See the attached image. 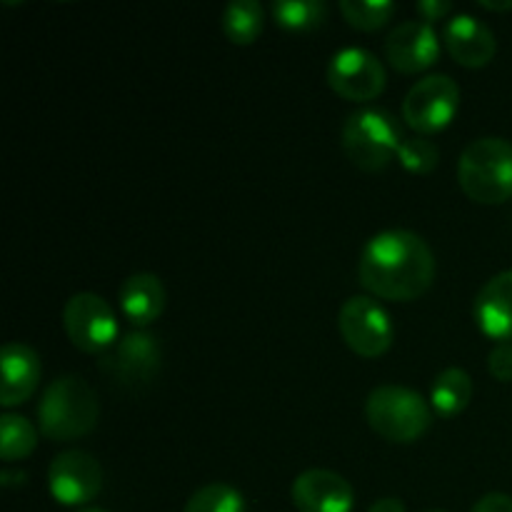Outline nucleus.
<instances>
[{"label":"nucleus","instance_id":"1","mask_svg":"<svg viewBox=\"0 0 512 512\" xmlns=\"http://www.w3.org/2000/svg\"><path fill=\"white\" fill-rule=\"evenodd\" d=\"M358 280L375 298L410 303L433 285L435 255L413 230H380L360 250Z\"/></svg>","mask_w":512,"mask_h":512},{"label":"nucleus","instance_id":"2","mask_svg":"<svg viewBox=\"0 0 512 512\" xmlns=\"http://www.w3.org/2000/svg\"><path fill=\"white\" fill-rule=\"evenodd\" d=\"M35 413L45 438L70 443L93 433L100 420V403L95 390L80 375H63L43 390Z\"/></svg>","mask_w":512,"mask_h":512},{"label":"nucleus","instance_id":"3","mask_svg":"<svg viewBox=\"0 0 512 512\" xmlns=\"http://www.w3.org/2000/svg\"><path fill=\"white\" fill-rule=\"evenodd\" d=\"M405 143L400 120L385 108H360L348 115L340 130V145L355 168L365 173L385 170Z\"/></svg>","mask_w":512,"mask_h":512},{"label":"nucleus","instance_id":"4","mask_svg":"<svg viewBox=\"0 0 512 512\" xmlns=\"http://www.w3.org/2000/svg\"><path fill=\"white\" fill-rule=\"evenodd\" d=\"M458 183L470 200L500 205L512 198V143L485 135L465 145L458 160Z\"/></svg>","mask_w":512,"mask_h":512},{"label":"nucleus","instance_id":"5","mask_svg":"<svg viewBox=\"0 0 512 512\" xmlns=\"http://www.w3.org/2000/svg\"><path fill=\"white\" fill-rule=\"evenodd\" d=\"M368 425L388 443H415L433 425V405L405 385H378L365 400Z\"/></svg>","mask_w":512,"mask_h":512},{"label":"nucleus","instance_id":"6","mask_svg":"<svg viewBox=\"0 0 512 512\" xmlns=\"http://www.w3.org/2000/svg\"><path fill=\"white\" fill-rule=\"evenodd\" d=\"M160 368H163V345L158 335L138 328L120 335L118 343L98 360V370H103L123 390H143L158 378Z\"/></svg>","mask_w":512,"mask_h":512},{"label":"nucleus","instance_id":"7","mask_svg":"<svg viewBox=\"0 0 512 512\" xmlns=\"http://www.w3.org/2000/svg\"><path fill=\"white\" fill-rule=\"evenodd\" d=\"M338 330L345 345L360 358H380L395 340L393 320L388 310L370 295H353L338 313Z\"/></svg>","mask_w":512,"mask_h":512},{"label":"nucleus","instance_id":"8","mask_svg":"<svg viewBox=\"0 0 512 512\" xmlns=\"http://www.w3.org/2000/svg\"><path fill=\"white\" fill-rule=\"evenodd\" d=\"M63 328L70 343L90 355H103L118 343V315L98 293H75L63 308Z\"/></svg>","mask_w":512,"mask_h":512},{"label":"nucleus","instance_id":"9","mask_svg":"<svg viewBox=\"0 0 512 512\" xmlns=\"http://www.w3.org/2000/svg\"><path fill=\"white\" fill-rule=\"evenodd\" d=\"M460 108V85L450 75L420 78L403 100V120L420 135H433L453 123Z\"/></svg>","mask_w":512,"mask_h":512},{"label":"nucleus","instance_id":"10","mask_svg":"<svg viewBox=\"0 0 512 512\" xmlns=\"http://www.w3.org/2000/svg\"><path fill=\"white\" fill-rule=\"evenodd\" d=\"M328 85L340 98L353 100V103H370L388 85V73L378 55L358 48V45H350L330 58Z\"/></svg>","mask_w":512,"mask_h":512},{"label":"nucleus","instance_id":"11","mask_svg":"<svg viewBox=\"0 0 512 512\" xmlns=\"http://www.w3.org/2000/svg\"><path fill=\"white\" fill-rule=\"evenodd\" d=\"M48 488L60 505L83 508L103 490V465L85 450H65L50 463Z\"/></svg>","mask_w":512,"mask_h":512},{"label":"nucleus","instance_id":"12","mask_svg":"<svg viewBox=\"0 0 512 512\" xmlns=\"http://www.w3.org/2000/svg\"><path fill=\"white\" fill-rule=\"evenodd\" d=\"M440 55V38L425 20H405L385 38V60L400 73H423Z\"/></svg>","mask_w":512,"mask_h":512},{"label":"nucleus","instance_id":"13","mask_svg":"<svg viewBox=\"0 0 512 512\" xmlns=\"http://www.w3.org/2000/svg\"><path fill=\"white\" fill-rule=\"evenodd\" d=\"M290 498L298 512H350L355 505L353 485L335 470L310 468L295 478Z\"/></svg>","mask_w":512,"mask_h":512},{"label":"nucleus","instance_id":"14","mask_svg":"<svg viewBox=\"0 0 512 512\" xmlns=\"http://www.w3.org/2000/svg\"><path fill=\"white\" fill-rule=\"evenodd\" d=\"M443 43L450 58L465 68H485L498 53V40L490 25L470 13L453 15L443 28Z\"/></svg>","mask_w":512,"mask_h":512},{"label":"nucleus","instance_id":"15","mask_svg":"<svg viewBox=\"0 0 512 512\" xmlns=\"http://www.w3.org/2000/svg\"><path fill=\"white\" fill-rule=\"evenodd\" d=\"M0 370H3V375H0V405L10 410L25 403L38 390L43 363L30 345L8 343L3 345V353H0Z\"/></svg>","mask_w":512,"mask_h":512},{"label":"nucleus","instance_id":"16","mask_svg":"<svg viewBox=\"0 0 512 512\" xmlns=\"http://www.w3.org/2000/svg\"><path fill=\"white\" fill-rule=\"evenodd\" d=\"M473 318L488 338L512 343V268L493 275L480 288L473 305Z\"/></svg>","mask_w":512,"mask_h":512},{"label":"nucleus","instance_id":"17","mask_svg":"<svg viewBox=\"0 0 512 512\" xmlns=\"http://www.w3.org/2000/svg\"><path fill=\"white\" fill-rule=\"evenodd\" d=\"M120 313L130 320L138 330H145L163 315L165 293L163 280L155 273H133L123 280L118 290Z\"/></svg>","mask_w":512,"mask_h":512},{"label":"nucleus","instance_id":"18","mask_svg":"<svg viewBox=\"0 0 512 512\" xmlns=\"http://www.w3.org/2000/svg\"><path fill=\"white\" fill-rule=\"evenodd\" d=\"M220 28L225 38L235 45H250L260 38L265 28V10L258 0H233L220 15Z\"/></svg>","mask_w":512,"mask_h":512},{"label":"nucleus","instance_id":"19","mask_svg":"<svg viewBox=\"0 0 512 512\" xmlns=\"http://www.w3.org/2000/svg\"><path fill=\"white\" fill-rule=\"evenodd\" d=\"M433 410L440 415H458L473 400V378L463 368H445L435 375L433 388H430Z\"/></svg>","mask_w":512,"mask_h":512},{"label":"nucleus","instance_id":"20","mask_svg":"<svg viewBox=\"0 0 512 512\" xmlns=\"http://www.w3.org/2000/svg\"><path fill=\"white\" fill-rule=\"evenodd\" d=\"M273 20L285 30L293 33H305L325 25L330 8L325 0H275L270 5Z\"/></svg>","mask_w":512,"mask_h":512},{"label":"nucleus","instance_id":"21","mask_svg":"<svg viewBox=\"0 0 512 512\" xmlns=\"http://www.w3.org/2000/svg\"><path fill=\"white\" fill-rule=\"evenodd\" d=\"M38 448V428L23 415L3 413L0 418V455L5 463L28 458Z\"/></svg>","mask_w":512,"mask_h":512},{"label":"nucleus","instance_id":"22","mask_svg":"<svg viewBox=\"0 0 512 512\" xmlns=\"http://www.w3.org/2000/svg\"><path fill=\"white\" fill-rule=\"evenodd\" d=\"M185 512H245V498L228 483H208L195 490Z\"/></svg>","mask_w":512,"mask_h":512},{"label":"nucleus","instance_id":"23","mask_svg":"<svg viewBox=\"0 0 512 512\" xmlns=\"http://www.w3.org/2000/svg\"><path fill=\"white\" fill-rule=\"evenodd\" d=\"M340 13L353 28L380 30L395 15V3L390 0H340Z\"/></svg>","mask_w":512,"mask_h":512},{"label":"nucleus","instance_id":"24","mask_svg":"<svg viewBox=\"0 0 512 512\" xmlns=\"http://www.w3.org/2000/svg\"><path fill=\"white\" fill-rule=\"evenodd\" d=\"M398 160L403 168H408L410 173H430L435 165L440 163V148L428 140L425 135H415V138H405L403 148H400Z\"/></svg>","mask_w":512,"mask_h":512},{"label":"nucleus","instance_id":"25","mask_svg":"<svg viewBox=\"0 0 512 512\" xmlns=\"http://www.w3.org/2000/svg\"><path fill=\"white\" fill-rule=\"evenodd\" d=\"M488 370L500 383H512V343H498L490 350Z\"/></svg>","mask_w":512,"mask_h":512},{"label":"nucleus","instance_id":"26","mask_svg":"<svg viewBox=\"0 0 512 512\" xmlns=\"http://www.w3.org/2000/svg\"><path fill=\"white\" fill-rule=\"evenodd\" d=\"M415 10H418V15L425 23L433 25L435 20H443L453 13V3L450 0H418Z\"/></svg>","mask_w":512,"mask_h":512},{"label":"nucleus","instance_id":"27","mask_svg":"<svg viewBox=\"0 0 512 512\" xmlns=\"http://www.w3.org/2000/svg\"><path fill=\"white\" fill-rule=\"evenodd\" d=\"M470 512H512V498L508 493H488L473 505Z\"/></svg>","mask_w":512,"mask_h":512},{"label":"nucleus","instance_id":"28","mask_svg":"<svg viewBox=\"0 0 512 512\" xmlns=\"http://www.w3.org/2000/svg\"><path fill=\"white\" fill-rule=\"evenodd\" d=\"M25 470H10V468H3V473H0V485L3 488H18V485L25 483Z\"/></svg>","mask_w":512,"mask_h":512},{"label":"nucleus","instance_id":"29","mask_svg":"<svg viewBox=\"0 0 512 512\" xmlns=\"http://www.w3.org/2000/svg\"><path fill=\"white\" fill-rule=\"evenodd\" d=\"M368 512H405V505L398 498H380L370 505Z\"/></svg>","mask_w":512,"mask_h":512},{"label":"nucleus","instance_id":"30","mask_svg":"<svg viewBox=\"0 0 512 512\" xmlns=\"http://www.w3.org/2000/svg\"><path fill=\"white\" fill-rule=\"evenodd\" d=\"M488 10H512V0H478Z\"/></svg>","mask_w":512,"mask_h":512},{"label":"nucleus","instance_id":"31","mask_svg":"<svg viewBox=\"0 0 512 512\" xmlns=\"http://www.w3.org/2000/svg\"><path fill=\"white\" fill-rule=\"evenodd\" d=\"M78 512H108V510H103V508H80Z\"/></svg>","mask_w":512,"mask_h":512},{"label":"nucleus","instance_id":"32","mask_svg":"<svg viewBox=\"0 0 512 512\" xmlns=\"http://www.w3.org/2000/svg\"><path fill=\"white\" fill-rule=\"evenodd\" d=\"M430 512H445V510H430Z\"/></svg>","mask_w":512,"mask_h":512}]
</instances>
